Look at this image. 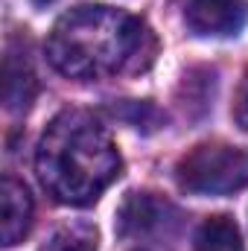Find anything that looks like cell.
Returning a JSON list of instances; mask_svg holds the SVG:
<instances>
[{
  "label": "cell",
  "mask_w": 248,
  "mask_h": 251,
  "mask_svg": "<svg viewBox=\"0 0 248 251\" xmlns=\"http://www.w3.org/2000/svg\"><path fill=\"white\" fill-rule=\"evenodd\" d=\"M184 21L196 35L228 38L248 24V0H190Z\"/></svg>",
  "instance_id": "4"
},
{
  "label": "cell",
  "mask_w": 248,
  "mask_h": 251,
  "mask_svg": "<svg viewBox=\"0 0 248 251\" xmlns=\"http://www.w3.org/2000/svg\"><path fill=\"white\" fill-rule=\"evenodd\" d=\"M175 181L193 196H231L248 187V149L198 143L175 164Z\"/></svg>",
  "instance_id": "3"
},
{
  "label": "cell",
  "mask_w": 248,
  "mask_h": 251,
  "mask_svg": "<svg viewBox=\"0 0 248 251\" xmlns=\"http://www.w3.org/2000/svg\"><path fill=\"white\" fill-rule=\"evenodd\" d=\"M99 249V231L91 222H64L56 228L44 251H97Z\"/></svg>",
  "instance_id": "9"
},
{
  "label": "cell",
  "mask_w": 248,
  "mask_h": 251,
  "mask_svg": "<svg viewBox=\"0 0 248 251\" xmlns=\"http://www.w3.org/2000/svg\"><path fill=\"white\" fill-rule=\"evenodd\" d=\"M38 82L35 73L26 59H18L15 53L6 56V67H3V100L9 111H24L29 108V102L35 100Z\"/></svg>",
  "instance_id": "6"
},
{
  "label": "cell",
  "mask_w": 248,
  "mask_h": 251,
  "mask_svg": "<svg viewBox=\"0 0 248 251\" xmlns=\"http://www.w3.org/2000/svg\"><path fill=\"white\" fill-rule=\"evenodd\" d=\"M123 158L91 111L70 108L56 114L35 149V173L44 190L62 204H91L120 178Z\"/></svg>",
  "instance_id": "2"
},
{
  "label": "cell",
  "mask_w": 248,
  "mask_h": 251,
  "mask_svg": "<svg viewBox=\"0 0 248 251\" xmlns=\"http://www.w3.org/2000/svg\"><path fill=\"white\" fill-rule=\"evenodd\" d=\"M161 204L149 193H131L120 210V234H140L158 222Z\"/></svg>",
  "instance_id": "8"
},
{
  "label": "cell",
  "mask_w": 248,
  "mask_h": 251,
  "mask_svg": "<svg viewBox=\"0 0 248 251\" xmlns=\"http://www.w3.org/2000/svg\"><path fill=\"white\" fill-rule=\"evenodd\" d=\"M155 50L152 29L111 6H76L64 12L47 38L50 64L70 79L143 73Z\"/></svg>",
  "instance_id": "1"
},
{
  "label": "cell",
  "mask_w": 248,
  "mask_h": 251,
  "mask_svg": "<svg viewBox=\"0 0 248 251\" xmlns=\"http://www.w3.org/2000/svg\"><path fill=\"white\" fill-rule=\"evenodd\" d=\"M32 213H35V204H32L26 184L18 181L15 176H3V184H0V237H3L6 249L24 243V237L32 228Z\"/></svg>",
  "instance_id": "5"
},
{
  "label": "cell",
  "mask_w": 248,
  "mask_h": 251,
  "mask_svg": "<svg viewBox=\"0 0 248 251\" xmlns=\"http://www.w3.org/2000/svg\"><path fill=\"white\" fill-rule=\"evenodd\" d=\"M234 120L243 131H248V73L240 82V91H237V100H234Z\"/></svg>",
  "instance_id": "10"
},
{
  "label": "cell",
  "mask_w": 248,
  "mask_h": 251,
  "mask_svg": "<svg viewBox=\"0 0 248 251\" xmlns=\"http://www.w3.org/2000/svg\"><path fill=\"white\" fill-rule=\"evenodd\" d=\"M35 3H50V0H35Z\"/></svg>",
  "instance_id": "11"
},
{
  "label": "cell",
  "mask_w": 248,
  "mask_h": 251,
  "mask_svg": "<svg viewBox=\"0 0 248 251\" xmlns=\"http://www.w3.org/2000/svg\"><path fill=\"white\" fill-rule=\"evenodd\" d=\"M196 251H246L240 228L231 216H210L196 231Z\"/></svg>",
  "instance_id": "7"
}]
</instances>
